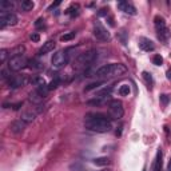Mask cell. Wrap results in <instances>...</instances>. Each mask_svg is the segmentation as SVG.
I'll return each mask as SVG.
<instances>
[{
  "label": "cell",
  "mask_w": 171,
  "mask_h": 171,
  "mask_svg": "<svg viewBox=\"0 0 171 171\" xmlns=\"http://www.w3.org/2000/svg\"><path fill=\"white\" fill-rule=\"evenodd\" d=\"M84 127L94 132H108L112 128V123L107 115L103 114H87L84 119Z\"/></svg>",
  "instance_id": "6da1fadb"
},
{
  "label": "cell",
  "mask_w": 171,
  "mask_h": 171,
  "mask_svg": "<svg viewBox=\"0 0 171 171\" xmlns=\"http://www.w3.org/2000/svg\"><path fill=\"white\" fill-rule=\"evenodd\" d=\"M126 72H127V68H126L124 64L111 63V64H106V66H102L100 68H98L96 72H95V76L98 79H112V78L122 76Z\"/></svg>",
  "instance_id": "7a4b0ae2"
},
{
  "label": "cell",
  "mask_w": 171,
  "mask_h": 171,
  "mask_svg": "<svg viewBox=\"0 0 171 171\" xmlns=\"http://www.w3.org/2000/svg\"><path fill=\"white\" fill-rule=\"evenodd\" d=\"M96 56H98V52L95 51V49H88V51L80 54L76 58V60H75V67L76 68H86V67L91 66L94 63V60L96 59Z\"/></svg>",
  "instance_id": "3957f363"
},
{
  "label": "cell",
  "mask_w": 171,
  "mask_h": 171,
  "mask_svg": "<svg viewBox=\"0 0 171 171\" xmlns=\"http://www.w3.org/2000/svg\"><path fill=\"white\" fill-rule=\"evenodd\" d=\"M154 24H155V29H157V35H158V39L162 40V42H167L168 38H170V31L167 26H166V22L162 16H157L154 18Z\"/></svg>",
  "instance_id": "277c9868"
},
{
  "label": "cell",
  "mask_w": 171,
  "mask_h": 171,
  "mask_svg": "<svg viewBox=\"0 0 171 171\" xmlns=\"http://www.w3.org/2000/svg\"><path fill=\"white\" fill-rule=\"evenodd\" d=\"M124 115V110H123V104L120 100H110L108 102V118L114 119V120H119L122 119Z\"/></svg>",
  "instance_id": "5b68a950"
},
{
  "label": "cell",
  "mask_w": 171,
  "mask_h": 171,
  "mask_svg": "<svg viewBox=\"0 0 171 171\" xmlns=\"http://www.w3.org/2000/svg\"><path fill=\"white\" fill-rule=\"evenodd\" d=\"M28 64H29V60L24 56V55H19V56L9 58L8 68L11 70V71H20V70L28 67Z\"/></svg>",
  "instance_id": "8992f818"
},
{
  "label": "cell",
  "mask_w": 171,
  "mask_h": 171,
  "mask_svg": "<svg viewBox=\"0 0 171 171\" xmlns=\"http://www.w3.org/2000/svg\"><path fill=\"white\" fill-rule=\"evenodd\" d=\"M68 54L66 51H58L56 54H54V56L51 59V63H52V67L56 68V70H60L63 67H66L68 64Z\"/></svg>",
  "instance_id": "52a82bcc"
},
{
  "label": "cell",
  "mask_w": 171,
  "mask_h": 171,
  "mask_svg": "<svg viewBox=\"0 0 171 171\" xmlns=\"http://www.w3.org/2000/svg\"><path fill=\"white\" fill-rule=\"evenodd\" d=\"M94 36L98 40H100V42H107V40H110V32L99 20H96L94 23Z\"/></svg>",
  "instance_id": "ba28073f"
},
{
  "label": "cell",
  "mask_w": 171,
  "mask_h": 171,
  "mask_svg": "<svg viewBox=\"0 0 171 171\" xmlns=\"http://www.w3.org/2000/svg\"><path fill=\"white\" fill-rule=\"evenodd\" d=\"M18 24V16L13 12H6L2 11L0 12V27H9V26H15Z\"/></svg>",
  "instance_id": "9c48e42d"
},
{
  "label": "cell",
  "mask_w": 171,
  "mask_h": 171,
  "mask_svg": "<svg viewBox=\"0 0 171 171\" xmlns=\"http://www.w3.org/2000/svg\"><path fill=\"white\" fill-rule=\"evenodd\" d=\"M26 78L22 76V75H15V76H11V79L7 82L8 87L9 88H19V87H23L26 84Z\"/></svg>",
  "instance_id": "30bf717a"
},
{
  "label": "cell",
  "mask_w": 171,
  "mask_h": 171,
  "mask_svg": "<svg viewBox=\"0 0 171 171\" xmlns=\"http://www.w3.org/2000/svg\"><path fill=\"white\" fill-rule=\"evenodd\" d=\"M117 7L118 9H120V11H123L124 13H128V15H137V8H135L131 3H128V2H124V0H122V2H119L117 4Z\"/></svg>",
  "instance_id": "8fae6325"
},
{
  "label": "cell",
  "mask_w": 171,
  "mask_h": 171,
  "mask_svg": "<svg viewBox=\"0 0 171 171\" xmlns=\"http://www.w3.org/2000/svg\"><path fill=\"white\" fill-rule=\"evenodd\" d=\"M139 47L140 49H143L146 52H150V51H154L155 49V44L153 43V40H150L148 38H139Z\"/></svg>",
  "instance_id": "7c38bea8"
},
{
  "label": "cell",
  "mask_w": 171,
  "mask_h": 171,
  "mask_svg": "<svg viewBox=\"0 0 171 171\" xmlns=\"http://www.w3.org/2000/svg\"><path fill=\"white\" fill-rule=\"evenodd\" d=\"M26 122L22 119H19V120H13V122L11 123V126H9V130L13 132V134H20V132H23L24 131V128H26Z\"/></svg>",
  "instance_id": "4fadbf2b"
},
{
  "label": "cell",
  "mask_w": 171,
  "mask_h": 171,
  "mask_svg": "<svg viewBox=\"0 0 171 171\" xmlns=\"http://www.w3.org/2000/svg\"><path fill=\"white\" fill-rule=\"evenodd\" d=\"M55 47H56V42H55V40H52V39L47 40V42L43 44V47L39 49V55H46L48 52H51L55 49Z\"/></svg>",
  "instance_id": "5bb4252c"
},
{
  "label": "cell",
  "mask_w": 171,
  "mask_h": 171,
  "mask_svg": "<svg viewBox=\"0 0 171 171\" xmlns=\"http://www.w3.org/2000/svg\"><path fill=\"white\" fill-rule=\"evenodd\" d=\"M46 98H47L46 95H43L42 92H39L38 90H35V91H32L31 94H29V102H32L35 104H40Z\"/></svg>",
  "instance_id": "9a60e30c"
},
{
  "label": "cell",
  "mask_w": 171,
  "mask_h": 171,
  "mask_svg": "<svg viewBox=\"0 0 171 171\" xmlns=\"http://www.w3.org/2000/svg\"><path fill=\"white\" fill-rule=\"evenodd\" d=\"M162 157H163V154H162V150H158V153H157V157H155V160H154V166H153V171H162Z\"/></svg>",
  "instance_id": "2e32d148"
},
{
  "label": "cell",
  "mask_w": 171,
  "mask_h": 171,
  "mask_svg": "<svg viewBox=\"0 0 171 171\" xmlns=\"http://www.w3.org/2000/svg\"><path fill=\"white\" fill-rule=\"evenodd\" d=\"M35 7V3L32 2V0H22L20 2V8L23 9V11H32Z\"/></svg>",
  "instance_id": "e0dca14e"
},
{
  "label": "cell",
  "mask_w": 171,
  "mask_h": 171,
  "mask_svg": "<svg viewBox=\"0 0 171 171\" xmlns=\"http://www.w3.org/2000/svg\"><path fill=\"white\" fill-rule=\"evenodd\" d=\"M142 78H143V80H144V83L147 84V87L151 90L153 86H154V79H153V76H151V74L147 72V71H143V72H142Z\"/></svg>",
  "instance_id": "ac0fdd59"
},
{
  "label": "cell",
  "mask_w": 171,
  "mask_h": 171,
  "mask_svg": "<svg viewBox=\"0 0 171 171\" xmlns=\"http://www.w3.org/2000/svg\"><path fill=\"white\" fill-rule=\"evenodd\" d=\"M15 7V2H12V0H3L2 3H0V9H3V11H11V9Z\"/></svg>",
  "instance_id": "d6986e66"
},
{
  "label": "cell",
  "mask_w": 171,
  "mask_h": 171,
  "mask_svg": "<svg viewBox=\"0 0 171 171\" xmlns=\"http://www.w3.org/2000/svg\"><path fill=\"white\" fill-rule=\"evenodd\" d=\"M79 4H71V7H68L66 9V13L70 15L71 18H75V16H78L79 15Z\"/></svg>",
  "instance_id": "ffe728a7"
},
{
  "label": "cell",
  "mask_w": 171,
  "mask_h": 171,
  "mask_svg": "<svg viewBox=\"0 0 171 171\" xmlns=\"http://www.w3.org/2000/svg\"><path fill=\"white\" fill-rule=\"evenodd\" d=\"M92 163L95 166H100V167H103V166H108L110 164V159L106 158V157H100V158H95L92 160Z\"/></svg>",
  "instance_id": "44dd1931"
},
{
  "label": "cell",
  "mask_w": 171,
  "mask_h": 171,
  "mask_svg": "<svg viewBox=\"0 0 171 171\" xmlns=\"http://www.w3.org/2000/svg\"><path fill=\"white\" fill-rule=\"evenodd\" d=\"M22 120H24L26 123H31V122H34V120H35V114L29 112V111L23 112V115H22Z\"/></svg>",
  "instance_id": "7402d4cb"
},
{
  "label": "cell",
  "mask_w": 171,
  "mask_h": 171,
  "mask_svg": "<svg viewBox=\"0 0 171 171\" xmlns=\"http://www.w3.org/2000/svg\"><path fill=\"white\" fill-rule=\"evenodd\" d=\"M28 67H29V68H32V70H42V68H43V64L40 63V62H38V60L32 59V60H29Z\"/></svg>",
  "instance_id": "603a6c76"
},
{
  "label": "cell",
  "mask_w": 171,
  "mask_h": 171,
  "mask_svg": "<svg viewBox=\"0 0 171 171\" xmlns=\"http://www.w3.org/2000/svg\"><path fill=\"white\" fill-rule=\"evenodd\" d=\"M130 91H131V88H130L128 84H122L119 88V94L122 95V96H127V95L130 94Z\"/></svg>",
  "instance_id": "cb8c5ba5"
},
{
  "label": "cell",
  "mask_w": 171,
  "mask_h": 171,
  "mask_svg": "<svg viewBox=\"0 0 171 171\" xmlns=\"http://www.w3.org/2000/svg\"><path fill=\"white\" fill-rule=\"evenodd\" d=\"M59 84H60V79H59V78H55L54 80H51V82H49V84H48V90L51 91V90L58 88Z\"/></svg>",
  "instance_id": "d4e9b609"
},
{
  "label": "cell",
  "mask_w": 171,
  "mask_h": 171,
  "mask_svg": "<svg viewBox=\"0 0 171 171\" xmlns=\"http://www.w3.org/2000/svg\"><path fill=\"white\" fill-rule=\"evenodd\" d=\"M75 35H76L75 32H67L60 36V40H62V42H68V40H72L75 38Z\"/></svg>",
  "instance_id": "484cf974"
},
{
  "label": "cell",
  "mask_w": 171,
  "mask_h": 171,
  "mask_svg": "<svg viewBox=\"0 0 171 171\" xmlns=\"http://www.w3.org/2000/svg\"><path fill=\"white\" fill-rule=\"evenodd\" d=\"M159 100H160V103H162L163 106H167V104L170 103L171 98H170V95H167V94H160Z\"/></svg>",
  "instance_id": "4316f807"
},
{
  "label": "cell",
  "mask_w": 171,
  "mask_h": 171,
  "mask_svg": "<svg viewBox=\"0 0 171 171\" xmlns=\"http://www.w3.org/2000/svg\"><path fill=\"white\" fill-rule=\"evenodd\" d=\"M9 51L8 49H6V48H3L2 51H0V63H4L7 60V56L9 55V56H11V54H8Z\"/></svg>",
  "instance_id": "83f0119b"
},
{
  "label": "cell",
  "mask_w": 171,
  "mask_h": 171,
  "mask_svg": "<svg viewBox=\"0 0 171 171\" xmlns=\"http://www.w3.org/2000/svg\"><path fill=\"white\" fill-rule=\"evenodd\" d=\"M118 36H119V39H120V42H122L123 46H126V44H127V32H126L124 29H122V31L118 34Z\"/></svg>",
  "instance_id": "f1b7e54d"
},
{
  "label": "cell",
  "mask_w": 171,
  "mask_h": 171,
  "mask_svg": "<svg viewBox=\"0 0 171 171\" xmlns=\"http://www.w3.org/2000/svg\"><path fill=\"white\" fill-rule=\"evenodd\" d=\"M103 84V82H96V83H91V84H88L87 87H86L84 90L86 91H91V90H95V88H98V87H100V86Z\"/></svg>",
  "instance_id": "f546056e"
},
{
  "label": "cell",
  "mask_w": 171,
  "mask_h": 171,
  "mask_svg": "<svg viewBox=\"0 0 171 171\" xmlns=\"http://www.w3.org/2000/svg\"><path fill=\"white\" fill-rule=\"evenodd\" d=\"M153 63L155 64V66H160V64L163 63V58L160 56V55H155V56L153 58Z\"/></svg>",
  "instance_id": "4dcf8cb0"
},
{
  "label": "cell",
  "mask_w": 171,
  "mask_h": 171,
  "mask_svg": "<svg viewBox=\"0 0 171 171\" xmlns=\"http://www.w3.org/2000/svg\"><path fill=\"white\" fill-rule=\"evenodd\" d=\"M29 39L32 40V42H35V43H38L39 40H40V35L38 34V32H34V34H31V36H29Z\"/></svg>",
  "instance_id": "1f68e13d"
},
{
  "label": "cell",
  "mask_w": 171,
  "mask_h": 171,
  "mask_svg": "<svg viewBox=\"0 0 171 171\" xmlns=\"http://www.w3.org/2000/svg\"><path fill=\"white\" fill-rule=\"evenodd\" d=\"M35 27L36 28H40V27H44V19H42V18H39L36 22H35Z\"/></svg>",
  "instance_id": "d6a6232c"
},
{
  "label": "cell",
  "mask_w": 171,
  "mask_h": 171,
  "mask_svg": "<svg viewBox=\"0 0 171 171\" xmlns=\"http://www.w3.org/2000/svg\"><path fill=\"white\" fill-rule=\"evenodd\" d=\"M71 168H72V170H80V171H86V168L83 167V166H80V164H71Z\"/></svg>",
  "instance_id": "836d02e7"
},
{
  "label": "cell",
  "mask_w": 171,
  "mask_h": 171,
  "mask_svg": "<svg viewBox=\"0 0 171 171\" xmlns=\"http://www.w3.org/2000/svg\"><path fill=\"white\" fill-rule=\"evenodd\" d=\"M58 6H60V2H56V3H52V4H51V6H49V7H48V9H49V11H51V9H54V8H56Z\"/></svg>",
  "instance_id": "e575fe53"
},
{
  "label": "cell",
  "mask_w": 171,
  "mask_h": 171,
  "mask_svg": "<svg viewBox=\"0 0 171 171\" xmlns=\"http://www.w3.org/2000/svg\"><path fill=\"white\" fill-rule=\"evenodd\" d=\"M166 78H167L170 82H171V68H168L167 70V72H166Z\"/></svg>",
  "instance_id": "d590c367"
},
{
  "label": "cell",
  "mask_w": 171,
  "mask_h": 171,
  "mask_svg": "<svg viewBox=\"0 0 171 171\" xmlns=\"http://www.w3.org/2000/svg\"><path fill=\"white\" fill-rule=\"evenodd\" d=\"M163 128H164V132L167 134V137H168V135H170V128H168V126H164Z\"/></svg>",
  "instance_id": "8d00e7d4"
},
{
  "label": "cell",
  "mask_w": 171,
  "mask_h": 171,
  "mask_svg": "<svg viewBox=\"0 0 171 171\" xmlns=\"http://www.w3.org/2000/svg\"><path fill=\"white\" fill-rule=\"evenodd\" d=\"M167 171H171V159H170V162H168V167H167Z\"/></svg>",
  "instance_id": "74e56055"
},
{
  "label": "cell",
  "mask_w": 171,
  "mask_h": 171,
  "mask_svg": "<svg viewBox=\"0 0 171 171\" xmlns=\"http://www.w3.org/2000/svg\"><path fill=\"white\" fill-rule=\"evenodd\" d=\"M143 171H146V168H143Z\"/></svg>",
  "instance_id": "f35d334b"
}]
</instances>
